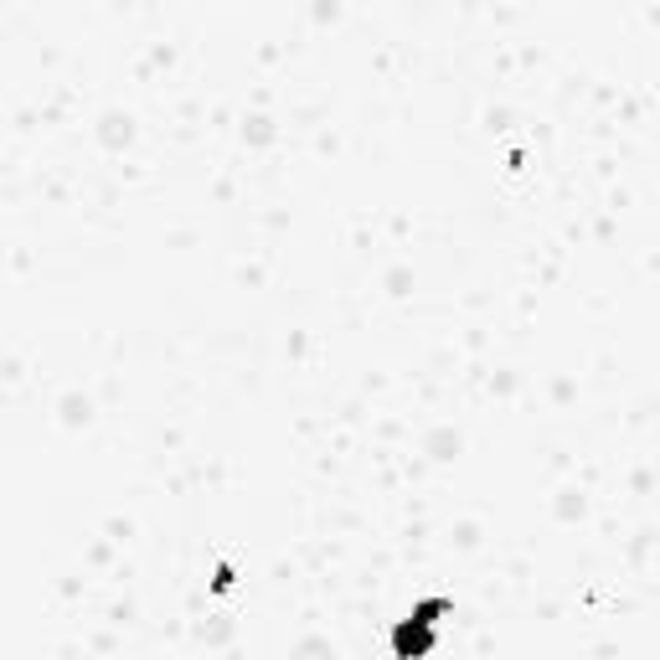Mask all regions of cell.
I'll list each match as a JSON object with an SVG mask.
<instances>
[{
	"mask_svg": "<svg viewBox=\"0 0 660 660\" xmlns=\"http://www.w3.org/2000/svg\"><path fill=\"white\" fill-rule=\"evenodd\" d=\"M434 614H444V604H423L418 614H408V624H403V630H398V650L413 660V655H423L428 650V630H434Z\"/></svg>",
	"mask_w": 660,
	"mask_h": 660,
	"instance_id": "6da1fadb",
	"label": "cell"
}]
</instances>
